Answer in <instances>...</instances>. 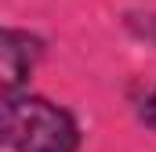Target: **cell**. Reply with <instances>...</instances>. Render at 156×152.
<instances>
[{
  "label": "cell",
  "instance_id": "cell-3",
  "mask_svg": "<svg viewBox=\"0 0 156 152\" xmlns=\"http://www.w3.org/2000/svg\"><path fill=\"white\" fill-rule=\"evenodd\" d=\"M123 26L134 40H145L156 43V11H127L123 15Z\"/></svg>",
  "mask_w": 156,
  "mask_h": 152
},
{
  "label": "cell",
  "instance_id": "cell-4",
  "mask_svg": "<svg viewBox=\"0 0 156 152\" xmlns=\"http://www.w3.org/2000/svg\"><path fill=\"white\" fill-rule=\"evenodd\" d=\"M134 112H138V123H142L145 130H153V134H156V83H153V87H145V94L138 98Z\"/></svg>",
  "mask_w": 156,
  "mask_h": 152
},
{
  "label": "cell",
  "instance_id": "cell-2",
  "mask_svg": "<svg viewBox=\"0 0 156 152\" xmlns=\"http://www.w3.org/2000/svg\"><path fill=\"white\" fill-rule=\"evenodd\" d=\"M44 51H47L44 36L18 29V26H4V33H0V91L4 94L29 91V76L40 65Z\"/></svg>",
  "mask_w": 156,
  "mask_h": 152
},
{
  "label": "cell",
  "instance_id": "cell-1",
  "mask_svg": "<svg viewBox=\"0 0 156 152\" xmlns=\"http://www.w3.org/2000/svg\"><path fill=\"white\" fill-rule=\"evenodd\" d=\"M0 141L11 152H80L83 130L66 105L22 91L0 94Z\"/></svg>",
  "mask_w": 156,
  "mask_h": 152
}]
</instances>
